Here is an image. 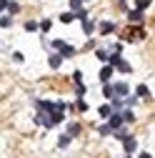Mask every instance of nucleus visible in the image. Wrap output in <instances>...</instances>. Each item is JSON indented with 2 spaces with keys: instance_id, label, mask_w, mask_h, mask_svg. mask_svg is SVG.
<instances>
[{
  "instance_id": "f257e3e1",
  "label": "nucleus",
  "mask_w": 155,
  "mask_h": 158,
  "mask_svg": "<svg viewBox=\"0 0 155 158\" xmlns=\"http://www.w3.org/2000/svg\"><path fill=\"white\" fill-rule=\"evenodd\" d=\"M38 115H35V121L40 123L43 128H53L63 121V115H65V103H50V101H38Z\"/></svg>"
},
{
  "instance_id": "f03ea898",
  "label": "nucleus",
  "mask_w": 155,
  "mask_h": 158,
  "mask_svg": "<svg viewBox=\"0 0 155 158\" xmlns=\"http://www.w3.org/2000/svg\"><path fill=\"white\" fill-rule=\"evenodd\" d=\"M50 45H53L58 53H60L63 58H73V55H75V48H73V45H68L65 40H53Z\"/></svg>"
},
{
  "instance_id": "7ed1b4c3",
  "label": "nucleus",
  "mask_w": 155,
  "mask_h": 158,
  "mask_svg": "<svg viewBox=\"0 0 155 158\" xmlns=\"http://www.w3.org/2000/svg\"><path fill=\"white\" fill-rule=\"evenodd\" d=\"M110 63H113V68H118L120 73H130V70H133V68H130V63H128V60H123L120 55H115Z\"/></svg>"
},
{
  "instance_id": "20e7f679",
  "label": "nucleus",
  "mask_w": 155,
  "mask_h": 158,
  "mask_svg": "<svg viewBox=\"0 0 155 158\" xmlns=\"http://www.w3.org/2000/svg\"><path fill=\"white\" fill-rule=\"evenodd\" d=\"M108 123H110V128H113V133H115V131H120V128H123V123H125V118H123V113H113Z\"/></svg>"
},
{
  "instance_id": "39448f33",
  "label": "nucleus",
  "mask_w": 155,
  "mask_h": 158,
  "mask_svg": "<svg viewBox=\"0 0 155 158\" xmlns=\"http://www.w3.org/2000/svg\"><path fill=\"white\" fill-rule=\"evenodd\" d=\"M128 93H130V88L125 83H115V98H125Z\"/></svg>"
},
{
  "instance_id": "423d86ee",
  "label": "nucleus",
  "mask_w": 155,
  "mask_h": 158,
  "mask_svg": "<svg viewBox=\"0 0 155 158\" xmlns=\"http://www.w3.org/2000/svg\"><path fill=\"white\" fill-rule=\"evenodd\" d=\"M123 148H125V153H133L135 148H138V143H135V138H133V135H128L125 141H123Z\"/></svg>"
},
{
  "instance_id": "0eeeda50",
  "label": "nucleus",
  "mask_w": 155,
  "mask_h": 158,
  "mask_svg": "<svg viewBox=\"0 0 155 158\" xmlns=\"http://www.w3.org/2000/svg\"><path fill=\"white\" fill-rule=\"evenodd\" d=\"M48 63H50V68H60V63H63V55H60V53H53Z\"/></svg>"
},
{
  "instance_id": "6e6552de",
  "label": "nucleus",
  "mask_w": 155,
  "mask_h": 158,
  "mask_svg": "<svg viewBox=\"0 0 155 158\" xmlns=\"http://www.w3.org/2000/svg\"><path fill=\"white\" fill-rule=\"evenodd\" d=\"M113 30H115V23H110V20H103V23H100V33H103V35H108V33H113Z\"/></svg>"
},
{
  "instance_id": "1a4fd4ad",
  "label": "nucleus",
  "mask_w": 155,
  "mask_h": 158,
  "mask_svg": "<svg viewBox=\"0 0 155 158\" xmlns=\"http://www.w3.org/2000/svg\"><path fill=\"white\" fill-rule=\"evenodd\" d=\"M5 10H8L10 15H15L18 10H20V5H18V3H15V0H5Z\"/></svg>"
},
{
  "instance_id": "9d476101",
  "label": "nucleus",
  "mask_w": 155,
  "mask_h": 158,
  "mask_svg": "<svg viewBox=\"0 0 155 158\" xmlns=\"http://www.w3.org/2000/svg\"><path fill=\"white\" fill-rule=\"evenodd\" d=\"M110 75H113V65H105V68L100 70V81L108 83V81H110Z\"/></svg>"
},
{
  "instance_id": "9b49d317",
  "label": "nucleus",
  "mask_w": 155,
  "mask_h": 158,
  "mask_svg": "<svg viewBox=\"0 0 155 158\" xmlns=\"http://www.w3.org/2000/svg\"><path fill=\"white\" fill-rule=\"evenodd\" d=\"M128 18H130L133 23H140V20H143V10H130V13H128Z\"/></svg>"
},
{
  "instance_id": "f8f14e48",
  "label": "nucleus",
  "mask_w": 155,
  "mask_h": 158,
  "mask_svg": "<svg viewBox=\"0 0 155 158\" xmlns=\"http://www.w3.org/2000/svg\"><path fill=\"white\" fill-rule=\"evenodd\" d=\"M70 141H73V135H68V133H65V135H60V141H58V148H68V146H70Z\"/></svg>"
},
{
  "instance_id": "ddd939ff",
  "label": "nucleus",
  "mask_w": 155,
  "mask_h": 158,
  "mask_svg": "<svg viewBox=\"0 0 155 158\" xmlns=\"http://www.w3.org/2000/svg\"><path fill=\"white\" fill-rule=\"evenodd\" d=\"M103 95H105V98H115V85L105 83V85H103Z\"/></svg>"
},
{
  "instance_id": "4468645a",
  "label": "nucleus",
  "mask_w": 155,
  "mask_h": 158,
  "mask_svg": "<svg viewBox=\"0 0 155 158\" xmlns=\"http://www.w3.org/2000/svg\"><path fill=\"white\" fill-rule=\"evenodd\" d=\"M95 55H98L100 60H108V63H110V50H105V48H100V50H95Z\"/></svg>"
},
{
  "instance_id": "2eb2a0df",
  "label": "nucleus",
  "mask_w": 155,
  "mask_h": 158,
  "mask_svg": "<svg viewBox=\"0 0 155 158\" xmlns=\"http://www.w3.org/2000/svg\"><path fill=\"white\" fill-rule=\"evenodd\" d=\"M113 110H115L113 106H100V115H103V118H110V115H113Z\"/></svg>"
},
{
  "instance_id": "dca6fc26",
  "label": "nucleus",
  "mask_w": 155,
  "mask_h": 158,
  "mask_svg": "<svg viewBox=\"0 0 155 158\" xmlns=\"http://www.w3.org/2000/svg\"><path fill=\"white\" fill-rule=\"evenodd\" d=\"M150 3H153V0H135V10H145Z\"/></svg>"
},
{
  "instance_id": "f3484780",
  "label": "nucleus",
  "mask_w": 155,
  "mask_h": 158,
  "mask_svg": "<svg viewBox=\"0 0 155 158\" xmlns=\"http://www.w3.org/2000/svg\"><path fill=\"white\" fill-rule=\"evenodd\" d=\"M83 30H85V35H90V33L95 30V23H93V20H85V23H83Z\"/></svg>"
},
{
  "instance_id": "a211bd4d",
  "label": "nucleus",
  "mask_w": 155,
  "mask_h": 158,
  "mask_svg": "<svg viewBox=\"0 0 155 158\" xmlns=\"http://www.w3.org/2000/svg\"><path fill=\"white\" fill-rule=\"evenodd\" d=\"M75 18H78L75 13H63V15H60V20H63V23H73Z\"/></svg>"
},
{
  "instance_id": "6ab92c4d",
  "label": "nucleus",
  "mask_w": 155,
  "mask_h": 158,
  "mask_svg": "<svg viewBox=\"0 0 155 158\" xmlns=\"http://www.w3.org/2000/svg\"><path fill=\"white\" fill-rule=\"evenodd\" d=\"M78 133H80V126H78V123H70V128H68V135H78Z\"/></svg>"
},
{
  "instance_id": "aec40b11",
  "label": "nucleus",
  "mask_w": 155,
  "mask_h": 158,
  "mask_svg": "<svg viewBox=\"0 0 155 158\" xmlns=\"http://www.w3.org/2000/svg\"><path fill=\"white\" fill-rule=\"evenodd\" d=\"M123 106H125V98H113V108L115 110H120Z\"/></svg>"
},
{
  "instance_id": "412c9836",
  "label": "nucleus",
  "mask_w": 155,
  "mask_h": 158,
  "mask_svg": "<svg viewBox=\"0 0 155 158\" xmlns=\"http://www.w3.org/2000/svg\"><path fill=\"white\" fill-rule=\"evenodd\" d=\"M70 8L78 13V10H83V0H70Z\"/></svg>"
},
{
  "instance_id": "4be33fe9",
  "label": "nucleus",
  "mask_w": 155,
  "mask_h": 158,
  "mask_svg": "<svg viewBox=\"0 0 155 158\" xmlns=\"http://www.w3.org/2000/svg\"><path fill=\"white\" fill-rule=\"evenodd\" d=\"M98 131H100V135H110V133H113V128H110V123H105V126H100Z\"/></svg>"
},
{
  "instance_id": "5701e85b",
  "label": "nucleus",
  "mask_w": 155,
  "mask_h": 158,
  "mask_svg": "<svg viewBox=\"0 0 155 158\" xmlns=\"http://www.w3.org/2000/svg\"><path fill=\"white\" fill-rule=\"evenodd\" d=\"M138 95H140V98H150V93H148L145 85H138Z\"/></svg>"
},
{
  "instance_id": "b1692460",
  "label": "nucleus",
  "mask_w": 155,
  "mask_h": 158,
  "mask_svg": "<svg viewBox=\"0 0 155 158\" xmlns=\"http://www.w3.org/2000/svg\"><path fill=\"white\" fill-rule=\"evenodd\" d=\"M0 25H3V28H10V15H3V18H0Z\"/></svg>"
},
{
  "instance_id": "393cba45",
  "label": "nucleus",
  "mask_w": 155,
  "mask_h": 158,
  "mask_svg": "<svg viewBox=\"0 0 155 158\" xmlns=\"http://www.w3.org/2000/svg\"><path fill=\"white\" fill-rule=\"evenodd\" d=\"M75 93L83 98V95H85V85H83V83H78V85H75Z\"/></svg>"
},
{
  "instance_id": "a878e982",
  "label": "nucleus",
  "mask_w": 155,
  "mask_h": 158,
  "mask_svg": "<svg viewBox=\"0 0 155 158\" xmlns=\"http://www.w3.org/2000/svg\"><path fill=\"white\" fill-rule=\"evenodd\" d=\"M75 108L83 113V110H88V103H85V101H78V103H75Z\"/></svg>"
},
{
  "instance_id": "bb28decb",
  "label": "nucleus",
  "mask_w": 155,
  "mask_h": 158,
  "mask_svg": "<svg viewBox=\"0 0 155 158\" xmlns=\"http://www.w3.org/2000/svg\"><path fill=\"white\" fill-rule=\"evenodd\" d=\"M123 118H125V123H133V121H135V115H133L130 110H125V113H123Z\"/></svg>"
},
{
  "instance_id": "cd10ccee",
  "label": "nucleus",
  "mask_w": 155,
  "mask_h": 158,
  "mask_svg": "<svg viewBox=\"0 0 155 158\" xmlns=\"http://www.w3.org/2000/svg\"><path fill=\"white\" fill-rule=\"evenodd\" d=\"M38 28H40V25L33 23V20H30V23H25V30H30V33H33V30H38Z\"/></svg>"
},
{
  "instance_id": "c85d7f7f",
  "label": "nucleus",
  "mask_w": 155,
  "mask_h": 158,
  "mask_svg": "<svg viewBox=\"0 0 155 158\" xmlns=\"http://www.w3.org/2000/svg\"><path fill=\"white\" fill-rule=\"evenodd\" d=\"M50 25H53L50 20H43V23H40V30H43V33H48V30H50Z\"/></svg>"
},
{
  "instance_id": "c756f323",
  "label": "nucleus",
  "mask_w": 155,
  "mask_h": 158,
  "mask_svg": "<svg viewBox=\"0 0 155 158\" xmlns=\"http://www.w3.org/2000/svg\"><path fill=\"white\" fill-rule=\"evenodd\" d=\"M140 158H153V156L150 153H140Z\"/></svg>"
},
{
  "instance_id": "7c9ffc66",
  "label": "nucleus",
  "mask_w": 155,
  "mask_h": 158,
  "mask_svg": "<svg viewBox=\"0 0 155 158\" xmlns=\"http://www.w3.org/2000/svg\"><path fill=\"white\" fill-rule=\"evenodd\" d=\"M120 3H125V0H120Z\"/></svg>"
}]
</instances>
